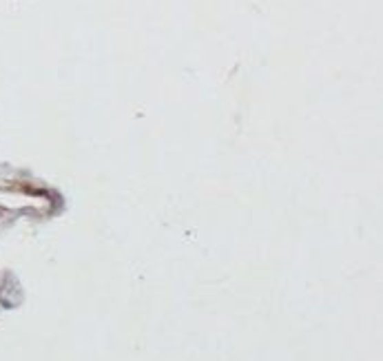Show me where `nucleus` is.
Instances as JSON below:
<instances>
[]
</instances>
